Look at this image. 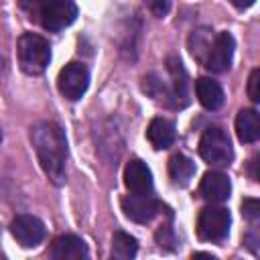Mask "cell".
<instances>
[{"label": "cell", "instance_id": "cell-14", "mask_svg": "<svg viewBox=\"0 0 260 260\" xmlns=\"http://www.w3.org/2000/svg\"><path fill=\"white\" fill-rule=\"evenodd\" d=\"M236 134L240 142H256L260 138V116L256 110H240L236 116Z\"/></svg>", "mask_w": 260, "mask_h": 260}, {"label": "cell", "instance_id": "cell-9", "mask_svg": "<svg viewBox=\"0 0 260 260\" xmlns=\"http://www.w3.org/2000/svg\"><path fill=\"white\" fill-rule=\"evenodd\" d=\"M232 57H234V37L223 30L213 37V43L209 47L203 65L213 73H223L232 65Z\"/></svg>", "mask_w": 260, "mask_h": 260}, {"label": "cell", "instance_id": "cell-5", "mask_svg": "<svg viewBox=\"0 0 260 260\" xmlns=\"http://www.w3.org/2000/svg\"><path fill=\"white\" fill-rule=\"evenodd\" d=\"M77 16V6L71 0H43L37 20L43 24V28L57 32L65 26H69Z\"/></svg>", "mask_w": 260, "mask_h": 260}, {"label": "cell", "instance_id": "cell-24", "mask_svg": "<svg viewBox=\"0 0 260 260\" xmlns=\"http://www.w3.org/2000/svg\"><path fill=\"white\" fill-rule=\"evenodd\" d=\"M230 2H232V4L236 6V8L244 10V8H250V6H252V4L256 2V0H230Z\"/></svg>", "mask_w": 260, "mask_h": 260}, {"label": "cell", "instance_id": "cell-20", "mask_svg": "<svg viewBox=\"0 0 260 260\" xmlns=\"http://www.w3.org/2000/svg\"><path fill=\"white\" fill-rule=\"evenodd\" d=\"M242 215L250 221H256L260 217V203L258 199H244L242 201Z\"/></svg>", "mask_w": 260, "mask_h": 260}, {"label": "cell", "instance_id": "cell-7", "mask_svg": "<svg viewBox=\"0 0 260 260\" xmlns=\"http://www.w3.org/2000/svg\"><path fill=\"white\" fill-rule=\"evenodd\" d=\"M120 205H122L124 215L128 219H132V221H136V223H148L162 209L160 201L154 199L152 193L150 195H136V193L124 195L120 199Z\"/></svg>", "mask_w": 260, "mask_h": 260}, {"label": "cell", "instance_id": "cell-4", "mask_svg": "<svg viewBox=\"0 0 260 260\" xmlns=\"http://www.w3.org/2000/svg\"><path fill=\"white\" fill-rule=\"evenodd\" d=\"M230 211L219 205H209L199 211L197 217V234L205 242H221L230 234Z\"/></svg>", "mask_w": 260, "mask_h": 260}, {"label": "cell", "instance_id": "cell-15", "mask_svg": "<svg viewBox=\"0 0 260 260\" xmlns=\"http://www.w3.org/2000/svg\"><path fill=\"white\" fill-rule=\"evenodd\" d=\"M146 138L156 150L169 148L175 142V126H173V122H169L167 118L150 120V124L146 128Z\"/></svg>", "mask_w": 260, "mask_h": 260}, {"label": "cell", "instance_id": "cell-12", "mask_svg": "<svg viewBox=\"0 0 260 260\" xmlns=\"http://www.w3.org/2000/svg\"><path fill=\"white\" fill-rule=\"evenodd\" d=\"M51 258H57V260H77V258H87V246L81 238L73 236V234H65V236H59L53 240V246H51Z\"/></svg>", "mask_w": 260, "mask_h": 260}, {"label": "cell", "instance_id": "cell-13", "mask_svg": "<svg viewBox=\"0 0 260 260\" xmlns=\"http://www.w3.org/2000/svg\"><path fill=\"white\" fill-rule=\"evenodd\" d=\"M195 93H197V100L199 104L205 108V110H219L221 104H223V89L217 81L209 79V77H199L195 81Z\"/></svg>", "mask_w": 260, "mask_h": 260}, {"label": "cell", "instance_id": "cell-17", "mask_svg": "<svg viewBox=\"0 0 260 260\" xmlns=\"http://www.w3.org/2000/svg\"><path fill=\"white\" fill-rule=\"evenodd\" d=\"M138 252V242L126 234V232H114V238H112V250H110V256L116 258V260H130L134 258Z\"/></svg>", "mask_w": 260, "mask_h": 260}, {"label": "cell", "instance_id": "cell-6", "mask_svg": "<svg viewBox=\"0 0 260 260\" xmlns=\"http://www.w3.org/2000/svg\"><path fill=\"white\" fill-rule=\"evenodd\" d=\"M87 85H89V71L83 63L71 61L59 71L57 87H59L63 98L75 102L87 91Z\"/></svg>", "mask_w": 260, "mask_h": 260}, {"label": "cell", "instance_id": "cell-22", "mask_svg": "<svg viewBox=\"0 0 260 260\" xmlns=\"http://www.w3.org/2000/svg\"><path fill=\"white\" fill-rule=\"evenodd\" d=\"M258 83H260V71L254 69V71L250 73V79H248V95H250V100H252L254 104H258V100H260Z\"/></svg>", "mask_w": 260, "mask_h": 260}, {"label": "cell", "instance_id": "cell-18", "mask_svg": "<svg viewBox=\"0 0 260 260\" xmlns=\"http://www.w3.org/2000/svg\"><path fill=\"white\" fill-rule=\"evenodd\" d=\"M169 71L173 75V100L179 104V100H183V104L187 102V73L181 67V61L171 57L169 59Z\"/></svg>", "mask_w": 260, "mask_h": 260}, {"label": "cell", "instance_id": "cell-10", "mask_svg": "<svg viewBox=\"0 0 260 260\" xmlns=\"http://www.w3.org/2000/svg\"><path fill=\"white\" fill-rule=\"evenodd\" d=\"M124 185L130 193L150 195L152 193V173L140 158H132L124 167Z\"/></svg>", "mask_w": 260, "mask_h": 260}, {"label": "cell", "instance_id": "cell-2", "mask_svg": "<svg viewBox=\"0 0 260 260\" xmlns=\"http://www.w3.org/2000/svg\"><path fill=\"white\" fill-rule=\"evenodd\" d=\"M18 63L26 75H41L51 63V47L47 39L24 32L18 39Z\"/></svg>", "mask_w": 260, "mask_h": 260}, {"label": "cell", "instance_id": "cell-11", "mask_svg": "<svg viewBox=\"0 0 260 260\" xmlns=\"http://www.w3.org/2000/svg\"><path fill=\"white\" fill-rule=\"evenodd\" d=\"M199 193L205 201L209 203H221L230 197L232 193V183L230 179L219 173V171H211V173H205L201 183H199Z\"/></svg>", "mask_w": 260, "mask_h": 260}, {"label": "cell", "instance_id": "cell-27", "mask_svg": "<svg viewBox=\"0 0 260 260\" xmlns=\"http://www.w3.org/2000/svg\"><path fill=\"white\" fill-rule=\"evenodd\" d=\"M0 258H2V254H0Z\"/></svg>", "mask_w": 260, "mask_h": 260}, {"label": "cell", "instance_id": "cell-3", "mask_svg": "<svg viewBox=\"0 0 260 260\" xmlns=\"http://www.w3.org/2000/svg\"><path fill=\"white\" fill-rule=\"evenodd\" d=\"M199 154L211 167H228L234 158V150L228 134L217 126L205 128L199 138Z\"/></svg>", "mask_w": 260, "mask_h": 260}, {"label": "cell", "instance_id": "cell-1", "mask_svg": "<svg viewBox=\"0 0 260 260\" xmlns=\"http://www.w3.org/2000/svg\"><path fill=\"white\" fill-rule=\"evenodd\" d=\"M30 140L39 162L51 183H65V158H67V140L59 124L39 122L30 130Z\"/></svg>", "mask_w": 260, "mask_h": 260}, {"label": "cell", "instance_id": "cell-23", "mask_svg": "<svg viewBox=\"0 0 260 260\" xmlns=\"http://www.w3.org/2000/svg\"><path fill=\"white\" fill-rule=\"evenodd\" d=\"M41 4H43V0H20V6H22V10H26L28 18H37Z\"/></svg>", "mask_w": 260, "mask_h": 260}, {"label": "cell", "instance_id": "cell-16", "mask_svg": "<svg viewBox=\"0 0 260 260\" xmlns=\"http://www.w3.org/2000/svg\"><path fill=\"white\" fill-rule=\"evenodd\" d=\"M193 175H195V162L189 156L177 152V154H173L169 158V177H171V181L175 185H179V187L189 185Z\"/></svg>", "mask_w": 260, "mask_h": 260}, {"label": "cell", "instance_id": "cell-19", "mask_svg": "<svg viewBox=\"0 0 260 260\" xmlns=\"http://www.w3.org/2000/svg\"><path fill=\"white\" fill-rule=\"evenodd\" d=\"M211 43H213V35H211L209 28L193 30V35L189 37V49H191V55L203 63L205 57H207V53H209Z\"/></svg>", "mask_w": 260, "mask_h": 260}, {"label": "cell", "instance_id": "cell-25", "mask_svg": "<svg viewBox=\"0 0 260 260\" xmlns=\"http://www.w3.org/2000/svg\"><path fill=\"white\" fill-rule=\"evenodd\" d=\"M250 165H252V179H254V181H258V173H256V165H258V156H254V158L250 160Z\"/></svg>", "mask_w": 260, "mask_h": 260}, {"label": "cell", "instance_id": "cell-26", "mask_svg": "<svg viewBox=\"0 0 260 260\" xmlns=\"http://www.w3.org/2000/svg\"><path fill=\"white\" fill-rule=\"evenodd\" d=\"M0 140H2V134H0Z\"/></svg>", "mask_w": 260, "mask_h": 260}, {"label": "cell", "instance_id": "cell-8", "mask_svg": "<svg viewBox=\"0 0 260 260\" xmlns=\"http://www.w3.org/2000/svg\"><path fill=\"white\" fill-rule=\"evenodd\" d=\"M10 234L12 238L22 246V248H35L43 242L45 238V223L30 213H20L12 219L10 223Z\"/></svg>", "mask_w": 260, "mask_h": 260}, {"label": "cell", "instance_id": "cell-21", "mask_svg": "<svg viewBox=\"0 0 260 260\" xmlns=\"http://www.w3.org/2000/svg\"><path fill=\"white\" fill-rule=\"evenodd\" d=\"M142 2L154 16H167V12L171 10V0H142Z\"/></svg>", "mask_w": 260, "mask_h": 260}]
</instances>
